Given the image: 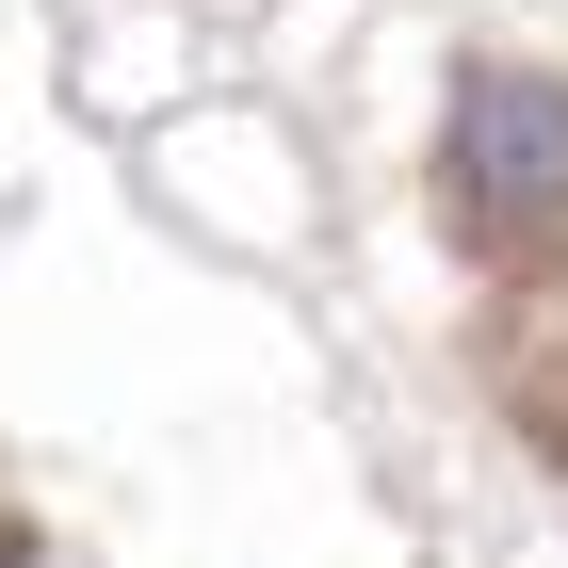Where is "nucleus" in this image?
I'll return each mask as SVG.
<instances>
[{"instance_id": "obj_1", "label": "nucleus", "mask_w": 568, "mask_h": 568, "mask_svg": "<svg viewBox=\"0 0 568 568\" xmlns=\"http://www.w3.org/2000/svg\"><path fill=\"white\" fill-rule=\"evenodd\" d=\"M455 195L487 227L568 212V82H455Z\"/></svg>"}]
</instances>
